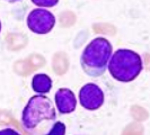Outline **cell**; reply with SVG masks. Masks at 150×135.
I'll return each instance as SVG.
<instances>
[{"label": "cell", "instance_id": "8", "mask_svg": "<svg viewBox=\"0 0 150 135\" xmlns=\"http://www.w3.org/2000/svg\"><path fill=\"white\" fill-rule=\"evenodd\" d=\"M35 6L41 8H51L59 4V0H30Z\"/></svg>", "mask_w": 150, "mask_h": 135}, {"label": "cell", "instance_id": "1", "mask_svg": "<svg viewBox=\"0 0 150 135\" xmlns=\"http://www.w3.org/2000/svg\"><path fill=\"white\" fill-rule=\"evenodd\" d=\"M113 53L112 44L104 37L93 39L80 56L83 71L89 77L98 78L106 72L110 58Z\"/></svg>", "mask_w": 150, "mask_h": 135}, {"label": "cell", "instance_id": "9", "mask_svg": "<svg viewBox=\"0 0 150 135\" xmlns=\"http://www.w3.org/2000/svg\"><path fill=\"white\" fill-rule=\"evenodd\" d=\"M64 133H66V127H64V124L61 123V122H58L49 132L50 135H62Z\"/></svg>", "mask_w": 150, "mask_h": 135}, {"label": "cell", "instance_id": "5", "mask_svg": "<svg viewBox=\"0 0 150 135\" xmlns=\"http://www.w3.org/2000/svg\"><path fill=\"white\" fill-rule=\"evenodd\" d=\"M79 103L87 110H96L104 104V92L97 84L87 83L79 91Z\"/></svg>", "mask_w": 150, "mask_h": 135}, {"label": "cell", "instance_id": "2", "mask_svg": "<svg viewBox=\"0 0 150 135\" xmlns=\"http://www.w3.org/2000/svg\"><path fill=\"white\" fill-rule=\"evenodd\" d=\"M107 69L115 80L120 82H131L142 71V59L132 50L120 49L112 53Z\"/></svg>", "mask_w": 150, "mask_h": 135}, {"label": "cell", "instance_id": "4", "mask_svg": "<svg viewBox=\"0 0 150 135\" xmlns=\"http://www.w3.org/2000/svg\"><path fill=\"white\" fill-rule=\"evenodd\" d=\"M54 25L55 17L51 11L46 9H34L27 17V26L30 30L38 35H45L50 33L53 30Z\"/></svg>", "mask_w": 150, "mask_h": 135}, {"label": "cell", "instance_id": "3", "mask_svg": "<svg viewBox=\"0 0 150 135\" xmlns=\"http://www.w3.org/2000/svg\"><path fill=\"white\" fill-rule=\"evenodd\" d=\"M57 114L52 100L42 94L33 96L28 100L24 108L22 115V124L24 128L28 132L35 131L40 124L43 122L55 120Z\"/></svg>", "mask_w": 150, "mask_h": 135}, {"label": "cell", "instance_id": "11", "mask_svg": "<svg viewBox=\"0 0 150 135\" xmlns=\"http://www.w3.org/2000/svg\"><path fill=\"white\" fill-rule=\"evenodd\" d=\"M0 32H1V22H0Z\"/></svg>", "mask_w": 150, "mask_h": 135}, {"label": "cell", "instance_id": "6", "mask_svg": "<svg viewBox=\"0 0 150 135\" xmlns=\"http://www.w3.org/2000/svg\"><path fill=\"white\" fill-rule=\"evenodd\" d=\"M55 105L60 114L66 115L75 112L77 99L75 94L68 88H61L55 92Z\"/></svg>", "mask_w": 150, "mask_h": 135}, {"label": "cell", "instance_id": "10", "mask_svg": "<svg viewBox=\"0 0 150 135\" xmlns=\"http://www.w3.org/2000/svg\"><path fill=\"white\" fill-rule=\"evenodd\" d=\"M7 2H18V1H21V0H6Z\"/></svg>", "mask_w": 150, "mask_h": 135}, {"label": "cell", "instance_id": "7", "mask_svg": "<svg viewBox=\"0 0 150 135\" xmlns=\"http://www.w3.org/2000/svg\"><path fill=\"white\" fill-rule=\"evenodd\" d=\"M32 89L38 94H47L52 89V80L47 75L38 73L32 79Z\"/></svg>", "mask_w": 150, "mask_h": 135}]
</instances>
